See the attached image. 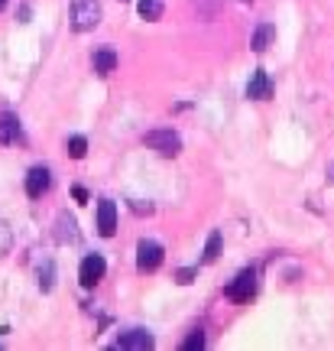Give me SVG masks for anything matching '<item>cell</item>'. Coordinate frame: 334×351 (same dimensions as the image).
<instances>
[{
    "instance_id": "obj_1",
    "label": "cell",
    "mask_w": 334,
    "mask_h": 351,
    "mask_svg": "<svg viewBox=\"0 0 334 351\" xmlns=\"http://www.w3.org/2000/svg\"><path fill=\"white\" fill-rule=\"evenodd\" d=\"M101 0H72V29L75 33H88L101 23Z\"/></svg>"
},
{
    "instance_id": "obj_2",
    "label": "cell",
    "mask_w": 334,
    "mask_h": 351,
    "mask_svg": "<svg viewBox=\"0 0 334 351\" xmlns=\"http://www.w3.org/2000/svg\"><path fill=\"white\" fill-rule=\"evenodd\" d=\"M149 150H156L159 156H179L182 153V137L175 134V130H149L146 137H143Z\"/></svg>"
},
{
    "instance_id": "obj_3",
    "label": "cell",
    "mask_w": 334,
    "mask_h": 351,
    "mask_svg": "<svg viewBox=\"0 0 334 351\" xmlns=\"http://www.w3.org/2000/svg\"><path fill=\"white\" fill-rule=\"evenodd\" d=\"M159 263H162L159 241H140V244H136V270H140V274H153Z\"/></svg>"
},
{
    "instance_id": "obj_4",
    "label": "cell",
    "mask_w": 334,
    "mask_h": 351,
    "mask_svg": "<svg viewBox=\"0 0 334 351\" xmlns=\"http://www.w3.org/2000/svg\"><path fill=\"white\" fill-rule=\"evenodd\" d=\"M227 300L234 302H250V296L257 293V274L253 270H240V274L234 276V283H227Z\"/></svg>"
},
{
    "instance_id": "obj_5",
    "label": "cell",
    "mask_w": 334,
    "mask_h": 351,
    "mask_svg": "<svg viewBox=\"0 0 334 351\" xmlns=\"http://www.w3.org/2000/svg\"><path fill=\"white\" fill-rule=\"evenodd\" d=\"M104 270H107V263H104V257L101 254H88L85 261H81V270H78V280H81V287H94V283H101V276H104Z\"/></svg>"
},
{
    "instance_id": "obj_6",
    "label": "cell",
    "mask_w": 334,
    "mask_h": 351,
    "mask_svg": "<svg viewBox=\"0 0 334 351\" xmlns=\"http://www.w3.org/2000/svg\"><path fill=\"white\" fill-rule=\"evenodd\" d=\"M117 231V205L111 199H104L98 205V234L101 238H114Z\"/></svg>"
},
{
    "instance_id": "obj_7",
    "label": "cell",
    "mask_w": 334,
    "mask_h": 351,
    "mask_svg": "<svg viewBox=\"0 0 334 351\" xmlns=\"http://www.w3.org/2000/svg\"><path fill=\"white\" fill-rule=\"evenodd\" d=\"M49 186H52L49 169H46V166H33L29 176H26V195H29V199H39Z\"/></svg>"
},
{
    "instance_id": "obj_8",
    "label": "cell",
    "mask_w": 334,
    "mask_h": 351,
    "mask_svg": "<svg viewBox=\"0 0 334 351\" xmlns=\"http://www.w3.org/2000/svg\"><path fill=\"white\" fill-rule=\"evenodd\" d=\"M117 348L146 351V348H153V335H149V332H143V328H130V332H124V335L117 339Z\"/></svg>"
},
{
    "instance_id": "obj_9",
    "label": "cell",
    "mask_w": 334,
    "mask_h": 351,
    "mask_svg": "<svg viewBox=\"0 0 334 351\" xmlns=\"http://www.w3.org/2000/svg\"><path fill=\"white\" fill-rule=\"evenodd\" d=\"M55 241H59V244L78 241V221H75L68 212H59V218H55Z\"/></svg>"
},
{
    "instance_id": "obj_10",
    "label": "cell",
    "mask_w": 334,
    "mask_h": 351,
    "mask_svg": "<svg viewBox=\"0 0 334 351\" xmlns=\"http://www.w3.org/2000/svg\"><path fill=\"white\" fill-rule=\"evenodd\" d=\"M247 98H257V101L272 98V82L266 72H253V78H250V85H247Z\"/></svg>"
},
{
    "instance_id": "obj_11",
    "label": "cell",
    "mask_w": 334,
    "mask_h": 351,
    "mask_svg": "<svg viewBox=\"0 0 334 351\" xmlns=\"http://www.w3.org/2000/svg\"><path fill=\"white\" fill-rule=\"evenodd\" d=\"M16 137H20V121H16L13 111H3V117H0V143H16Z\"/></svg>"
},
{
    "instance_id": "obj_12",
    "label": "cell",
    "mask_w": 334,
    "mask_h": 351,
    "mask_svg": "<svg viewBox=\"0 0 334 351\" xmlns=\"http://www.w3.org/2000/svg\"><path fill=\"white\" fill-rule=\"evenodd\" d=\"M114 69H117V52L107 49V46L94 52V72H98V75H111Z\"/></svg>"
},
{
    "instance_id": "obj_13",
    "label": "cell",
    "mask_w": 334,
    "mask_h": 351,
    "mask_svg": "<svg viewBox=\"0 0 334 351\" xmlns=\"http://www.w3.org/2000/svg\"><path fill=\"white\" fill-rule=\"evenodd\" d=\"M272 39H276V26H272V23H260V26H257V33H253V43H250V46H253V52H266Z\"/></svg>"
},
{
    "instance_id": "obj_14",
    "label": "cell",
    "mask_w": 334,
    "mask_h": 351,
    "mask_svg": "<svg viewBox=\"0 0 334 351\" xmlns=\"http://www.w3.org/2000/svg\"><path fill=\"white\" fill-rule=\"evenodd\" d=\"M136 10L143 20H159L162 16V0H136Z\"/></svg>"
},
{
    "instance_id": "obj_15",
    "label": "cell",
    "mask_w": 334,
    "mask_h": 351,
    "mask_svg": "<svg viewBox=\"0 0 334 351\" xmlns=\"http://www.w3.org/2000/svg\"><path fill=\"white\" fill-rule=\"evenodd\" d=\"M218 254H221V234L218 231H211L208 234V244H205V261H218Z\"/></svg>"
},
{
    "instance_id": "obj_16",
    "label": "cell",
    "mask_w": 334,
    "mask_h": 351,
    "mask_svg": "<svg viewBox=\"0 0 334 351\" xmlns=\"http://www.w3.org/2000/svg\"><path fill=\"white\" fill-rule=\"evenodd\" d=\"M88 153V140L85 137H68V156L72 160H81Z\"/></svg>"
},
{
    "instance_id": "obj_17",
    "label": "cell",
    "mask_w": 334,
    "mask_h": 351,
    "mask_svg": "<svg viewBox=\"0 0 334 351\" xmlns=\"http://www.w3.org/2000/svg\"><path fill=\"white\" fill-rule=\"evenodd\" d=\"M205 348V332H192V335H188L185 341H182V351H201Z\"/></svg>"
},
{
    "instance_id": "obj_18",
    "label": "cell",
    "mask_w": 334,
    "mask_h": 351,
    "mask_svg": "<svg viewBox=\"0 0 334 351\" xmlns=\"http://www.w3.org/2000/svg\"><path fill=\"white\" fill-rule=\"evenodd\" d=\"M52 274H55V267H52V261H46V263H42V270H39V287L46 289V293H49L52 283H55V280H52Z\"/></svg>"
},
{
    "instance_id": "obj_19",
    "label": "cell",
    "mask_w": 334,
    "mask_h": 351,
    "mask_svg": "<svg viewBox=\"0 0 334 351\" xmlns=\"http://www.w3.org/2000/svg\"><path fill=\"white\" fill-rule=\"evenodd\" d=\"M10 241H13V231H10V225H3L0 221V257L10 251Z\"/></svg>"
},
{
    "instance_id": "obj_20",
    "label": "cell",
    "mask_w": 334,
    "mask_h": 351,
    "mask_svg": "<svg viewBox=\"0 0 334 351\" xmlns=\"http://www.w3.org/2000/svg\"><path fill=\"white\" fill-rule=\"evenodd\" d=\"M195 274H198L195 267H185V270H179V274H175V280H179V283L185 287V283H192V280H195Z\"/></svg>"
},
{
    "instance_id": "obj_21",
    "label": "cell",
    "mask_w": 334,
    "mask_h": 351,
    "mask_svg": "<svg viewBox=\"0 0 334 351\" xmlns=\"http://www.w3.org/2000/svg\"><path fill=\"white\" fill-rule=\"evenodd\" d=\"M72 195H75V199H78V202H88V192H85V189H81V186H75V189H72Z\"/></svg>"
},
{
    "instance_id": "obj_22",
    "label": "cell",
    "mask_w": 334,
    "mask_h": 351,
    "mask_svg": "<svg viewBox=\"0 0 334 351\" xmlns=\"http://www.w3.org/2000/svg\"><path fill=\"white\" fill-rule=\"evenodd\" d=\"M3 7H7V0H0V10H3Z\"/></svg>"
}]
</instances>
